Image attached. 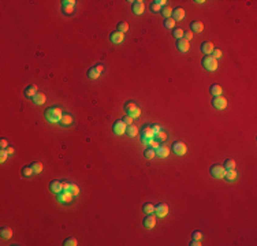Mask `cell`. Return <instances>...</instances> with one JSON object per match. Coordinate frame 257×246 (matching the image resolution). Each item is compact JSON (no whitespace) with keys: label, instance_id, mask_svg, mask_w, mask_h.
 I'll use <instances>...</instances> for the list:
<instances>
[{"label":"cell","instance_id":"1","mask_svg":"<svg viewBox=\"0 0 257 246\" xmlns=\"http://www.w3.org/2000/svg\"><path fill=\"white\" fill-rule=\"evenodd\" d=\"M62 109L59 107H49L48 109L45 111V118L48 122L51 123H56V122H60L62 119Z\"/></svg>","mask_w":257,"mask_h":246},{"label":"cell","instance_id":"2","mask_svg":"<svg viewBox=\"0 0 257 246\" xmlns=\"http://www.w3.org/2000/svg\"><path fill=\"white\" fill-rule=\"evenodd\" d=\"M202 66H204L207 70H209V71H213V70H216L218 68V60L215 59V57H212V56H205L204 59H202Z\"/></svg>","mask_w":257,"mask_h":246},{"label":"cell","instance_id":"3","mask_svg":"<svg viewBox=\"0 0 257 246\" xmlns=\"http://www.w3.org/2000/svg\"><path fill=\"white\" fill-rule=\"evenodd\" d=\"M125 109H126V112H127V115L128 116H131L134 119V118H138L139 115H141V111H139V108L135 105L134 103H127L125 105Z\"/></svg>","mask_w":257,"mask_h":246},{"label":"cell","instance_id":"4","mask_svg":"<svg viewBox=\"0 0 257 246\" xmlns=\"http://www.w3.org/2000/svg\"><path fill=\"white\" fill-rule=\"evenodd\" d=\"M212 105L216 109H224L227 107V100L224 97H221V96H215L212 100Z\"/></svg>","mask_w":257,"mask_h":246},{"label":"cell","instance_id":"5","mask_svg":"<svg viewBox=\"0 0 257 246\" xmlns=\"http://www.w3.org/2000/svg\"><path fill=\"white\" fill-rule=\"evenodd\" d=\"M224 172H226V168L221 166H213L212 168H211V175H212L213 178H218V179L224 178Z\"/></svg>","mask_w":257,"mask_h":246},{"label":"cell","instance_id":"6","mask_svg":"<svg viewBox=\"0 0 257 246\" xmlns=\"http://www.w3.org/2000/svg\"><path fill=\"white\" fill-rule=\"evenodd\" d=\"M172 150H174V153H176V155L179 156H183L186 153V145L183 144V142L180 141H175L174 144H172Z\"/></svg>","mask_w":257,"mask_h":246},{"label":"cell","instance_id":"7","mask_svg":"<svg viewBox=\"0 0 257 246\" xmlns=\"http://www.w3.org/2000/svg\"><path fill=\"white\" fill-rule=\"evenodd\" d=\"M155 213L159 216V217H164V216L168 213V205L167 204H163V202H160V204H157L155 207Z\"/></svg>","mask_w":257,"mask_h":246},{"label":"cell","instance_id":"8","mask_svg":"<svg viewBox=\"0 0 257 246\" xmlns=\"http://www.w3.org/2000/svg\"><path fill=\"white\" fill-rule=\"evenodd\" d=\"M126 127H127V126H126L125 123L122 122V120H116V122L114 123V127H112V130H114L115 134H118V135H122V134L126 133Z\"/></svg>","mask_w":257,"mask_h":246},{"label":"cell","instance_id":"9","mask_svg":"<svg viewBox=\"0 0 257 246\" xmlns=\"http://www.w3.org/2000/svg\"><path fill=\"white\" fill-rule=\"evenodd\" d=\"M62 7H63V12L71 14L74 10V7H75V2H74V0H63Z\"/></svg>","mask_w":257,"mask_h":246},{"label":"cell","instance_id":"10","mask_svg":"<svg viewBox=\"0 0 257 246\" xmlns=\"http://www.w3.org/2000/svg\"><path fill=\"white\" fill-rule=\"evenodd\" d=\"M156 224V217L153 213H148V216L144 219V226L146 227V228H153Z\"/></svg>","mask_w":257,"mask_h":246},{"label":"cell","instance_id":"11","mask_svg":"<svg viewBox=\"0 0 257 246\" xmlns=\"http://www.w3.org/2000/svg\"><path fill=\"white\" fill-rule=\"evenodd\" d=\"M171 18L174 19L175 22H176V21H182V19L185 18V10H183V8H180V7L172 10V16H171Z\"/></svg>","mask_w":257,"mask_h":246},{"label":"cell","instance_id":"12","mask_svg":"<svg viewBox=\"0 0 257 246\" xmlns=\"http://www.w3.org/2000/svg\"><path fill=\"white\" fill-rule=\"evenodd\" d=\"M144 10H145L144 2H141V0H138V2H134V4H133V12L135 14V15H141V14L144 12Z\"/></svg>","mask_w":257,"mask_h":246},{"label":"cell","instance_id":"13","mask_svg":"<svg viewBox=\"0 0 257 246\" xmlns=\"http://www.w3.org/2000/svg\"><path fill=\"white\" fill-rule=\"evenodd\" d=\"M156 150V156H159V157H167V156L170 155V148L166 146V145H160V146L157 148Z\"/></svg>","mask_w":257,"mask_h":246},{"label":"cell","instance_id":"14","mask_svg":"<svg viewBox=\"0 0 257 246\" xmlns=\"http://www.w3.org/2000/svg\"><path fill=\"white\" fill-rule=\"evenodd\" d=\"M176 46H178V49H179L180 52H187L189 48H190L189 41L185 40V38H179V40L176 41Z\"/></svg>","mask_w":257,"mask_h":246},{"label":"cell","instance_id":"15","mask_svg":"<svg viewBox=\"0 0 257 246\" xmlns=\"http://www.w3.org/2000/svg\"><path fill=\"white\" fill-rule=\"evenodd\" d=\"M49 189H51V191L59 194L60 191H63V185H62V182H59V180H52V182L49 183Z\"/></svg>","mask_w":257,"mask_h":246},{"label":"cell","instance_id":"16","mask_svg":"<svg viewBox=\"0 0 257 246\" xmlns=\"http://www.w3.org/2000/svg\"><path fill=\"white\" fill-rule=\"evenodd\" d=\"M201 51H202V53H205L208 56L209 53H212V52H213V44L209 43V41H205V43H202Z\"/></svg>","mask_w":257,"mask_h":246},{"label":"cell","instance_id":"17","mask_svg":"<svg viewBox=\"0 0 257 246\" xmlns=\"http://www.w3.org/2000/svg\"><path fill=\"white\" fill-rule=\"evenodd\" d=\"M57 198H59L60 202H70L71 200H73V194H71L70 191H63V193L60 191Z\"/></svg>","mask_w":257,"mask_h":246},{"label":"cell","instance_id":"18","mask_svg":"<svg viewBox=\"0 0 257 246\" xmlns=\"http://www.w3.org/2000/svg\"><path fill=\"white\" fill-rule=\"evenodd\" d=\"M123 38H125V36H123V33H120V32H114L111 34V41L114 44H120L123 41Z\"/></svg>","mask_w":257,"mask_h":246},{"label":"cell","instance_id":"19","mask_svg":"<svg viewBox=\"0 0 257 246\" xmlns=\"http://www.w3.org/2000/svg\"><path fill=\"white\" fill-rule=\"evenodd\" d=\"M45 100H46V97L43 92H37V94L33 97V101H34L37 105H43V104L45 103Z\"/></svg>","mask_w":257,"mask_h":246},{"label":"cell","instance_id":"20","mask_svg":"<svg viewBox=\"0 0 257 246\" xmlns=\"http://www.w3.org/2000/svg\"><path fill=\"white\" fill-rule=\"evenodd\" d=\"M37 94V86H36V85H30V86H27L26 87V90H25V96H26V97H34V96Z\"/></svg>","mask_w":257,"mask_h":246},{"label":"cell","instance_id":"21","mask_svg":"<svg viewBox=\"0 0 257 246\" xmlns=\"http://www.w3.org/2000/svg\"><path fill=\"white\" fill-rule=\"evenodd\" d=\"M237 176H238V174H237V171H235L234 168L226 169V172H224V179H227V180H235V179H237Z\"/></svg>","mask_w":257,"mask_h":246},{"label":"cell","instance_id":"22","mask_svg":"<svg viewBox=\"0 0 257 246\" xmlns=\"http://www.w3.org/2000/svg\"><path fill=\"white\" fill-rule=\"evenodd\" d=\"M190 29L193 30V32H196V33H201L202 29H204V25H202L201 22H198V21H194V22H191V23H190Z\"/></svg>","mask_w":257,"mask_h":246},{"label":"cell","instance_id":"23","mask_svg":"<svg viewBox=\"0 0 257 246\" xmlns=\"http://www.w3.org/2000/svg\"><path fill=\"white\" fill-rule=\"evenodd\" d=\"M60 123H62L63 126H70L71 123H73V116L68 114H63L62 119H60Z\"/></svg>","mask_w":257,"mask_h":246},{"label":"cell","instance_id":"24","mask_svg":"<svg viewBox=\"0 0 257 246\" xmlns=\"http://www.w3.org/2000/svg\"><path fill=\"white\" fill-rule=\"evenodd\" d=\"M126 133H127V135H130V137H135L137 134H138V128H137V126H134V125H128L127 127H126Z\"/></svg>","mask_w":257,"mask_h":246},{"label":"cell","instance_id":"25","mask_svg":"<svg viewBox=\"0 0 257 246\" xmlns=\"http://www.w3.org/2000/svg\"><path fill=\"white\" fill-rule=\"evenodd\" d=\"M100 71L97 70L96 67H92V68H89V71H87V77H89L90 79H97L98 77H100Z\"/></svg>","mask_w":257,"mask_h":246},{"label":"cell","instance_id":"26","mask_svg":"<svg viewBox=\"0 0 257 246\" xmlns=\"http://www.w3.org/2000/svg\"><path fill=\"white\" fill-rule=\"evenodd\" d=\"M221 92H223V89H221L220 85L213 84L212 86H211V93L213 94V97H215V96H220V94H221Z\"/></svg>","mask_w":257,"mask_h":246},{"label":"cell","instance_id":"27","mask_svg":"<svg viewBox=\"0 0 257 246\" xmlns=\"http://www.w3.org/2000/svg\"><path fill=\"white\" fill-rule=\"evenodd\" d=\"M0 232H2V237H3V238H5V239H8V238L12 237V230H11L10 227H7V226L3 227L2 231H0Z\"/></svg>","mask_w":257,"mask_h":246},{"label":"cell","instance_id":"28","mask_svg":"<svg viewBox=\"0 0 257 246\" xmlns=\"http://www.w3.org/2000/svg\"><path fill=\"white\" fill-rule=\"evenodd\" d=\"M155 139H156V141H157V142L166 141V139H167V134L164 133L163 130H160V131H159V133H156V134H155Z\"/></svg>","mask_w":257,"mask_h":246},{"label":"cell","instance_id":"29","mask_svg":"<svg viewBox=\"0 0 257 246\" xmlns=\"http://www.w3.org/2000/svg\"><path fill=\"white\" fill-rule=\"evenodd\" d=\"M33 174H34V171H33L32 166H27V167L22 168V175H23V176H32Z\"/></svg>","mask_w":257,"mask_h":246},{"label":"cell","instance_id":"30","mask_svg":"<svg viewBox=\"0 0 257 246\" xmlns=\"http://www.w3.org/2000/svg\"><path fill=\"white\" fill-rule=\"evenodd\" d=\"M144 156L146 159H153L156 156V150L153 149V148H148V149L144 152Z\"/></svg>","mask_w":257,"mask_h":246},{"label":"cell","instance_id":"31","mask_svg":"<svg viewBox=\"0 0 257 246\" xmlns=\"http://www.w3.org/2000/svg\"><path fill=\"white\" fill-rule=\"evenodd\" d=\"M142 209H144L145 213H153V212H155V205H152L150 202H146Z\"/></svg>","mask_w":257,"mask_h":246},{"label":"cell","instance_id":"32","mask_svg":"<svg viewBox=\"0 0 257 246\" xmlns=\"http://www.w3.org/2000/svg\"><path fill=\"white\" fill-rule=\"evenodd\" d=\"M127 30H128V23H126V22H120V23H118V32L126 33Z\"/></svg>","mask_w":257,"mask_h":246},{"label":"cell","instance_id":"33","mask_svg":"<svg viewBox=\"0 0 257 246\" xmlns=\"http://www.w3.org/2000/svg\"><path fill=\"white\" fill-rule=\"evenodd\" d=\"M32 168H33V171H34L36 174H38V172L43 171V164H41L40 161H36V163L32 164Z\"/></svg>","mask_w":257,"mask_h":246},{"label":"cell","instance_id":"34","mask_svg":"<svg viewBox=\"0 0 257 246\" xmlns=\"http://www.w3.org/2000/svg\"><path fill=\"white\" fill-rule=\"evenodd\" d=\"M161 14H163L166 18H171L172 15V10L168 7V5H166V7H163V10H161Z\"/></svg>","mask_w":257,"mask_h":246},{"label":"cell","instance_id":"35","mask_svg":"<svg viewBox=\"0 0 257 246\" xmlns=\"http://www.w3.org/2000/svg\"><path fill=\"white\" fill-rule=\"evenodd\" d=\"M224 167H226V169H231L235 167V160H232V159H227L226 161H224Z\"/></svg>","mask_w":257,"mask_h":246},{"label":"cell","instance_id":"36","mask_svg":"<svg viewBox=\"0 0 257 246\" xmlns=\"http://www.w3.org/2000/svg\"><path fill=\"white\" fill-rule=\"evenodd\" d=\"M64 246H75L77 245V239L74 237H71V238H67V239L64 241V243H63Z\"/></svg>","mask_w":257,"mask_h":246},{"label":"cell","instance_id":"37","mask_svg":"<svg viewBox=\"0 0 257 246\" xmlns=\"http://www.w3.org/2000/svg\"><path fill=\"white\" fill-rule=\"evenodd\" d=\"M164 25H166L167 29H172V27L175 26V21L172 18H167L166 22H164Z\"/></svg>","mask_w":257,"mask_h":246},{"label":"cell","instance_id":"38","mask_svg":"<svg viewBox=\"0 0 257 246\" xmlns=\"http://www.w3.org/2000/svg\"><path fill=\"white\" fill-rule=\"evenodd\" d=\"M70 193L73 194V196H78V194H79V187L77 185H73V183H71V185H70Z\"/></svg>","mask_w":257,"mask_h":246},{"label":"cell","instance_id":"39","mask_svg":"<svg viewBox=\"0 0 257 246\" xmlns=\"http://www.w3.org/2000/svg\"><path fill=\"white\" fill-rule=\"evenodd\" d=\"M174 37H176L178 40H179V38H183V30L182 29H174Z\"/></svg>","mask_w":257,"mask_h":246},{"label":"cell","instance_id":"40","mask_svg":"<svg viewBox=\"0 0 257 246\" xmlns=\"http://www.w3.org/2000/svg\"><path fill=\"white\" fill-rule=\"evenodd\" d=\"M122 122L125 123L126 126H128V125H131V123H133V118H131V116H128V115H126V116H123Z\"/></svg>","mask_w":257,"mask_h":246},{"label":"cell","instance_id":"41","mask_svg":"<svg viewBox=\"0 0 257 246\" xmlns=\"http://www.w3.org/2000/svg\"><path fill=\"white\" fill-rule=\"evenodd\" d=\"M7 156H8L7 150H5V149H2V152H0V161H2V163H4L5 159H7Z\"/></svg>","mask_w":257,"mask_h":246},{"label":"cell","instance_id":"42","mask_svg":"<svg viewBox=\"0 0 257 246\" xmlns=\"http://www.w3.org/2000/svg\"><path fill=\"white\" fill-rule=\"evenodd\" d=\"M212 57H215L216 60H218L219 57H221V51H220V49H213V56Z\"/></svg>","mask_w":257,"mask_h":246},{"label":"cell","instance_id":"43","mask_svg":"<svg viewBox=\"0 0 257 246\" xmlns=\"http://www.w3.org/2000/svg\"><path fill=\"white\" fill-rule=\"evenodd\" d=\"M183 38H185V40H191V38H193V33L191 32H185L183 33Z\"/></svg>","mask_w":257,"mask_h":246},{"label":"cell","instance_id":"44","mask_svg":"<svg viewBox=\"0 0 257 246\" xmlns=\"http://www.w3.org/2000/svg\"><path fill=\"white\" fill-rule=\"evenodd\" d=\"M149 146L153 148V149H157V148L160 146V145H159V142L156 141V139H152V141H150V144H149Z\"/></svg>","mask_w":257,"mask_h":246},{"label":"cell","instance_id":"45","mask_svg":"<svg viewBox=\"0 0 257 246\" xmlns=\"http://www.w3.org/2000/svg\"><path fill=\"white\" fill-rule=\"evenodd\" d=\"M201 238H202V234H201L200 231H194V232H193V239H198V241H200Z\"/></svg>","mask_w":257,"mask_h":246},{"label":"cell","instance_id":"46","mask_svg":"<svg viewBox=\"0 0 257 246\" xmlns=\"http://www.w3.org/2000/svg\"><path fill=\"white\" fill-rule=\"evenodd\" d=\"M62 185H63V191H70V185H71V183H68V182H63Z\"/></svg>","mask_w":257,"mask_h":246},{"label":"cell","instance_id":"47","mask_svg":"<svg viewBox=\"0 0 257 246\" xmlns=\"http://www.w3.org/2000/svg\"><path fill=\"white\" fill-rule=\"evenodd\" d=\"M0 146H2V149H7L8 148L7 141H5V139H2V141H0Z\"/></svg>","mask_w":257,"mask_h":246},{"label":"cell","instance_id":"48","mask_svg":"<svg viewBox=\"0 0 257 246\" xmlns=\"http://www.w3.org/2000/svg\"><path fill=\"white\" fill-rule=\"evenodd\" d=\"M152 130H153V133L156 134V133H159V131L161 130V127H160L159 125H153V126H152Z\"/></svg>","mask_w":257,"mask_h":246},{"label":"cell","instance_id":"49","mask_svg":"<svg viewBox=\"0 0 257 246\" xmlns=\"http://www.w3.org/2000/svg\"><path fill=\"white\" fill-rule=\"evenodd\" d=\"M160 8H161V7H160L159 4H156V3H153V4H152V10H153V11H159Z\"/></svg>","mask_w":257,"mask_h":246},{"label":"cell","instance_id":"50","mask_svg":"<svg viewBox=\"0 0 257 246\" xmlns=\"http://www.w3.org/2000/svg\"><path fill=\"white\" fill-rule=\"evenodd\" d=\"M201 243H200V241L198 239H193V242L190 243V246H200Z\"/></svg>","mask_w":257,"mask_h":246},{"label":"cell","instance_id":"51","mask_svg":"<svg viewBox=\"0 0 257 246\" xmlns=\"http://www.w3.org/2000/svg\"><path fill=\"white\" fill-rule=\"evenodd\" d=\"M155 3H156V4H159V5H160V7H161V5H164V4H166V3H167V2H166V0H156Z\"/></svg>","mask_w":257,"mask_h":246},{"label":"cell","instance_id":"52","mask_svg":"<svg viewBox=\"0 0 257 246\" xmlns=\"http://www.w3.org/2000/svg\"><path fill=\"white\" fill-rule=\"evenodd\" d=\"M5 150H7V153H8V155H12V153H14V148H11V146H8V148H7V149H5Z\"/></svg>","mask_w":257,"mask_h":246},{"label":"cell","instance_id":"53","mask_svg":"<svg viewBox=\"0 0 257 246\" xmlns=\"http://www.w3.org/2000/svg\"><path fill=\"white\" fill-rule=\"evenodd\" d=\"M94 67H96V68H97V70H98V71H100V73H101V71H103V70H104V66H101V64H97V66H94Z\"/></svg>","mask_w":257,"mask_h":246}]
</instances>
